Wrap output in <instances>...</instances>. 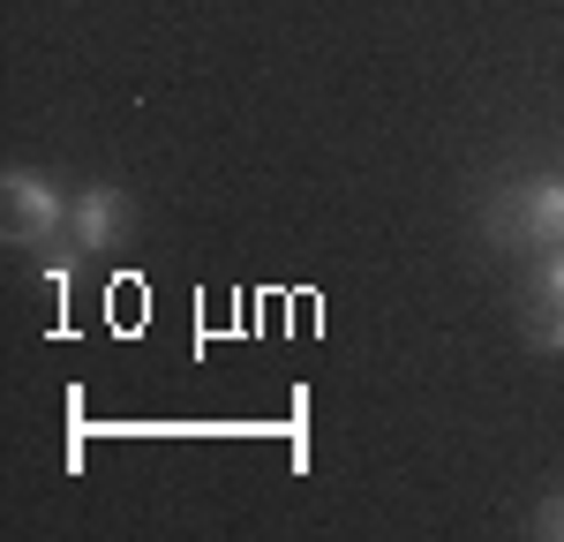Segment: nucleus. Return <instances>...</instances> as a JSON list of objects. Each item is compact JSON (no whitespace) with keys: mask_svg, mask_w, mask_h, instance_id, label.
Instances as JSON below:
<instances>
[{"mask_svg":"<svg viewBox=\"0 0 564 542\" xmlns=\"http://www.w3.org/2000/svg\"><path fill=\"white\" fill-rule=\"evenodd\" d=\"M534 535H550V542H564V490L550 497V505H542V512H534Z\"/></svg>","mask_w":564,"mask_h":542,"instance_id":"nucleus-5","label":"nucleus"},{"mask_svg":"<svg viewBox=\"0 0 564 542\" xmlns=\"http://www.w3.org/2000/svg\"><path fill=\"white\" fill-rule=\"evenodd\" d=\"M489 234L497 241H520V249H564V174H534L520 188H505L489 204Z\"/></svg>","mask_w":564,"mask_h":542,"instance_id":"nucleus-1","label":"nucleus"},{"mask_svg":"<svg viewBox=\"0 0 564 542\" xmlns=\"http://www.w3.org/2000/svg\"><path fill=\"white\" fill-rule=\"evenodd\" d=\"M0 204H8V241H23V249H45L53 234H68V196L45 174H8Z\"/></svg>","mask_w":564,"mask_h":542,"instance_id":"nucleus-2","label":"nucleus"},{"mask_svg":"<svg viewBox=\"0 0 564 542\" xmlns=\"http://www.w3.org/2000/svg\"><path fill=\"white\" fill-rule=\"evenodd\" d=\"M121 219H129V196L106 188V181H90L84 196L68 204V234H76V249H106V241L121 234Z\"/></svg>","mask_w":564,"mask_h":542,"instance_id":"nucleus-3","label":"nucleus"},{"mask_svg":"<svg viewBox=\"0 0 564 542\" xmlns=\"http://www.w3.org/2000/svg\"><path fill=\"white\" fill-rule=\"evenodd\" d=\"M534 347L564 355V249H550L534 271Z\"/></svg>","mask_w":564,"mask_h":542,"instance_id":"nucleus-4","label":"nucleus"}]
</instances>
